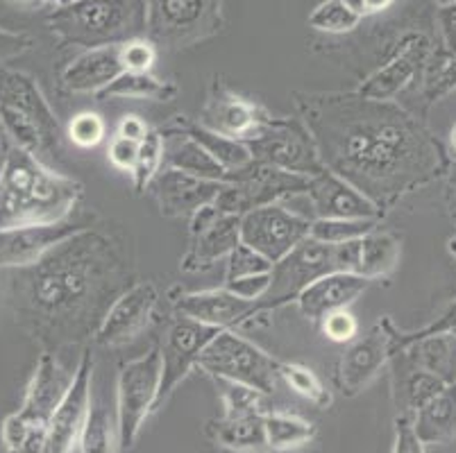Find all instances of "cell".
<instances>
[{"instance_id": "cell-12", "label": "cell", "mask_w": 456, "mask_h": 453, "mask_svg": "<svg viewBox=\"0 0 456 453\" xmlns=\"http://www.w3.org/2000/svg\"><path fill=\"white\" fill-rule=\"evenodd\" d=\"M89 230L70 220L45 224H26L0 231V268L26 270L39 263L45 255L60 247L64 240Z\"/></svg>"}, {"instance_id": "cell-5", "label": "cell", "mask_w": 456, "mask_h": 453, "mask_svg": "<svg viewBox=\"0 0 456 453\" xmlns=\"http://www.w3.org/2000/svg\"><path fill=\"white\" fill-rule=\"evenodd\" d=\"M309 186V177L286 170L271 168L259 161H250L243 168L225 173L223 189L214 199V206L225 215H243L252 209L277 205L280 199L302 195Z\"/></svg>"}, {"instance_id": "cell-26", "label": "cell", "mask_w": 456, "mask_h": 453, "mask_svg": "<svg viewBox=\"0 0 456 453\" xmlns=\"http://www.w3.org/2000/svg\"><path fill=\"white\" fill-rule=\"evenodd\" d=\"M159 134L161 143H164V168L182 170V173L200 177V180H225L227 170L196 139H191L189 134H184L177 127H168Z\"/></svg>"}, {"instance_id": "cell-28", "label": "cell", "mask_w": 456, "mask_h": 453, "mask_svg": "<svg viewBox=\"0 0 456 453\" xmlns=\"http://www.w3.org/2000/svg\"><path fill=\"white\" fill-rule=\"evenodd\" d=\"M211 438L216 444L234 453H273L266 442L264 410L236 417H221L211 424Z\"/></svg>"}, {"instance_id": "cell-14", "label": "cell", "mask_w": 456, "mask_h": 453, "mask_svg": "<svg viewBox=\"0 0 456 453\" xmlns=\"http://www.w3.org/2000/svg\"><path fill=\"white\" fill-rule=\"evenodd\" d=\"M393 359L391 322L381 320L363 338L352 340L338 365V381L343 392L354 397L363 392L379 376L384 365Z\"/></svg>"}, {"instance_id": "cell-58", "label": "cell", "mask_w": 456, "mask_h": 453, "mask_svg": "<svg viewBox=\"0 0 456 453\" xmlns=\"http://www.w3.org/2000/svg\"><path fill=\"white\" fill-rule=\"evenodd\" d=\"M454 385H456V381H454Z\"/></svg>"}, {"instance_id": "cell-25", "label": "cell", "mask_w": 456, "mask_h": 453, "mask_svg": "<svg viewBox=\"0 0 456 453\" xmlns=\"http://www.w3.org/2000/svg\"><path fill=\"white\" fill-rule=\"evenodd\" d=\"M239 224H241V215L221 214L207 230L191 236L189 252L182 259V270L200 272V270L214 268L218 261H225L232 249L241 243Z\"/></svg>"}, {"instance_id": "cell-32", "label": "cell", "mask_w": 456, "mask_h": 453, "mask_svg": "<svg viewBox=\"0 0 456 453\" xmlns=\"http://www.w3.org/2000/svg\"><path fill=\"white\" fill-rule=\"evenodd\" d=\"M264 429L273 453L300 449L316 438V426L309 419L291 413H264Z\"/></svg>"}, {"instance_id": "cell-45", "label": "cell", "mask_w": 456, "mask_h": 453, "mask_svg": "<svg viewBox=\"0 0 456 453\" xmlns=\"http://www.w3.org/2000/svg\"><path fill=\"white\" fill-rule=\"evenodd\" d=\"M318 324H321L325 338H330L331 343H352L359 334V320L350 309L331 311Z\"/></svg>"}, {"instance_id": "cell-54", "label": "cell", "mask_w": 456, "mask_h": 453, "mask_svg": "<svg viewBox=\"0 0 456 453\" xmlns=\"http://www.w3.org/2000/svg\"><path fill=\"white\" fill-rule=\"evenodd\" d=\"M395 0H363L366 5V14H375V12H384L393 5Z\"/></svg>"}, {"instance_id": "cell-3", "label": "cell", "mask_w": 456, "mask_h": 453, "mask_svg": "<svg viewBox=\"0 0 456 453\" xmlns=\"http://www.w3.org/2000/svg\"><path fill=\"white\" fill-rule=\"evenodd\" d=\"M359 240L331 245L306 236L280 263L273 265L271 290H268L266 297L261 299L264 311H275L289 302H296V297L306 286L325 277V274L356 272Z\"/></svg>"}, {"instance_id": "cell-11", "label": "cell", "mask_w": 456, "mask_h": 453, "mask_svg": "<svg viewBox=\"0 0 456 453\" xmlns=\"http://www.w3.org/2000/svg\"><path fill=\"white\" fill-rule=\"evenodd\" d=\"M91 390H94V354L86 349L73 372V381L64 399L48 424V451L45 453H73L91 409V394H94Z\"/></svg>"}, {"instance_id": "cell-16", "label": "cell", "mask_w": 456, "mask_h": 453, "mask_svg": "<svg viewBox=\"0 0 456 453\" xmlns=\"http://www.w3.org/2000/svg\"><path fill=\"white\" fill-rule=\"evenodd\" d=\"M177 315L196 320V322L209 324L214 329H236L252 320L255 315H264L261 302H246L236 297L234 293L223 286V288L196 290V293H184L175 299Z\"/></svg>"}, {"instance_id": "cell-41", "label": "cell", "mask_w": 456, "mask_h": 453, "mask_svg": "<svg viewBox=\"0 0 456 453\" xmlns=\"http://www.w3.org/2000/svg\"><path fill=\"white\" fill-rule=\"evenodd\" d=\"M218 390H221L223 399V417H236V415H248L261 410V397L264 394L256 392V390L248 388L243 384H236V381L227 379H214Z\"/></svg>"}, {"instance_id": "cell-8", "label": "cell", "mask_w": 456, "mask_h": 453, "mask_svg": "<svg viewBox=\"0 0 456 453\" xmlns=\"http://www.w3.org/2000/svg\"><path fill=\"white\" fill-rule=\"evenodd\" d=\"M132 19V0H73L57 7L48 23L73 44L107 45L126 35Z\"/></svg>"}, {"instance_id": "cell-30", "label": "cell", "mask_w": 456, "mask_h": 453, "mask_svg": "<svg viewBox=\"0 0 456 453\" xmlns=\"http://www.w3.org/2000/svg\"><path fill=\"white\" fill-rule=\"evenodd\" d=\"M173 127H177V130H182L184 134H189L191 139H196L198 143H200L202 148L227 170V173L236 168H243V166H248L252 161L250 150H248V145L243 143V141L223 136L218 134V132L207 130L200 123H189V120L184 118L177 120Z\"/></svg>"}, {"instance_id": "cell-36", "label": "cell", "mask_w": 456, "mask_h": 453, "mask_svg": "<svg viewBox=\"0 0 456 453\" xmlns=\"http://www.w3.org/2000/svg\"><path fill=\"white\" fill-rule=\"evenodd\" d=\"M277 374H280V379L284 381L293 392L305 397L309 404H314L316 409H330L331 392L325 388L321 376H318L311 368H306V365L302 363H284V360H280Z\"/></svg>"}, {"instance_id": "cell-20", "label": "cell", "mask_w": 456, "mask_h": 453, "mask_svg": "<svg viewBox=\"0 0 456 453\" xmlns=\"http://www.w3.org/2000/svg\"><path fill=\"white\" fill-rule=\"evenodd\" d=\"M70 381H73V372L61 368L55 354L44 352L39 356L35 374H32L30 385H28L26 399H23V404L16 413L26 422H30L32 426H48L53 413H55L66 390H69Z\"/></svg>"}, {"instance_id": "cell-35", "label": "cell", "mask_w": 456, "mask_h": 453, "mask_svg": "<svg viewBox=\"0 0 456 453\" xmlns=\"http://www.w3.org/2000/svg\"><path fill=\"white\" fill-rule=\"evenodd\" d=\"M379 227L377 218H316L311 220L309 236L322 243L343 245L363 239Z\"/></svg>"}, {"instance_id": "cell-23", "label": "cell", "mask_w": 456, "mask_h": 453, "mask_svg": "<svg viewBox=\"0 0 456 453\" xmlns=\"http://www.w3.org/2000/svg\"><path fill=\"white\" fill-rule=\"evenodd\" d=\"M211 12V0H143V19L152 36L184 41L196 35Z\"/></svg>"}, {"instance_id": "cell-6", "label": "cell", "mask_w": 456, "mask_h": 453, "mask_svg": "<svg viewBox=\"0 0 456 453\" xmlns=\"http://www.w3.org/2000/svg\"><path fill=\"white\" fill-rule=\"evenodd\" d=\"M161 381V352L159 344L151 347L146 354L130 360L118 372L116 381V424L121 451H130L139 440L146 419L155 413L157 392Z\"/></svg>"}, {"instance_id": "cell-39", "label": "cell", "mask_w": 456, "mask_h": 453, "mask_svg": "<svg viewBox=\"0 0 456 453\" xmlns=\"http://www.w3.org/2000/svg\"><path fill=\"white\" fill-rule=\"evenodd\" d=\"M447 252H450L456 261V239L447 240ZM443 334H456V299H454V304H452L441 318H436L431 324H427L425 329L420 331H413V334H400V331L393 329V324H391L393 356H395L397 352H404V349L411 343H416V340L429 338V336H443Z\"/></svg>"}, {"instance_id": "cell-31", "label": "cell", "mask_w": 456, "mask_h": 453, "mask_svg": "<svg viewBox=\"0 0 456 453\" xmlns=\"http://www.w3.org/2000/svg\"><path fill=\"white\" fill-rule=\"evenodd\" d=\"M80 453H118V424H116V409L111 413L105 401H94L91 394V409L86 415L85 429L77 440Z\"/></svg>"}, {"instance_id": "cell-48", "label": "cell", "mask_w": 456, "mask_h": 453, "mask_svg": "<svg viewBox=\"0 0 456 453\" xmlns=\"http://www.w3.org/2000/svg\"><path fill=\"white\" fill-rule=\"evenodd\" d=\"M391 453H427V444L413 431L411 415L400 413L395 419V440Z\"/></svg>"}, {"instance_id": "cell-13", "label": "cell", "mask_w": 456, "mask_h": 453, "mask_svg": "<svg viewBox=\"0 0 456 453\" xmlns=\"http://www.w3.org/2000/svg\"><path fill=\"white\" fill-rule=\"evenodd\" d=\"M157 302L159 295L151 281H139L127 288L111 302L107 313L102 315L101 327L95 331V343L101 347H118L134 340L151 324Z\"/></svg>"}, {"instance_id": "cell-38", "label": "cell", "mask_w": 456, "mask_h": 453, "mask_svg": "<svg viewBox=\"0 0 456 453\" xmlns=\"http://www.w3.org/2000/svg\"><path fill=\"white\" fill-rule=\"evenodd\" d=\"M161 168H164V143H161L159 132L151 130V134L139 143V157L130 173L136 193L151 189Z\"/></svg>"}, {"instance_id": "cell-59", "label": "cell", "mask_w": 456, "mask_h": 453, "mask_svg": "<svg viewBox=\"0 0 456 453\" xmlns=\"http://www.w3.org/2000/svg\"><path fill=\"white\" fill-rule=\"evenodd\" d=\"M0 66H3V64H0Z\"/></svg>"}, {"instance_id": "cell-29", "label": "cell", "mask_w": 456, "mask_h": 453, "mask_svg": "<svg viewBox=\"0 0 456 453\" xmlns=\"http://www.w3.org/2000/svg\"><path fill=\"white\" fill-rule=\"evenodd\" d=\"M400 263V240L388 231L372 230L359 240V256H356V274L368 281L387 277Z\"/></svg>"}, {"instance_id": "cell-52", "label": "cell", "mask_w": 456, "mask_h": 453, "mask_svg": "<svg viewBox=\"0 0 456 453\" xmlns=\"http://www.w3.org/2000/svg\"><path fill=\"white\" fill-rule=\"evenodd\" d=\"M438 30H441L443 45L450 55H456V3L438 7Z\"/></svg>"}, {"instance_id": "cell-42", "label": "cell", "mask_w": 456, "mask_h": 453, "mask_svg": "<svg viewBox=\"0 0 456 453\" xmlns=\"http://www.w3.org/2000/svg\"><path fill=\"white\" fill-rule=\"evenodd\" d=\"M261 272H273V263L266 256H261L259 252H255V249L243 243L236 245L225 259V281H234Z\"/></svg>"}, {"instance_id": "cell-9", "label": "cell", "mask_w": 456, "mask_h": 453, "mask_svg": "<svg viewBox=\"0 0 456 453\" xmlns=\"http://www.w3.org/2000/svg\"><path fill=\"white\" fill-rule=\"evenodd\" d=\"M309 227L311 220L306 215L296 214L277 202L243 214L239 236L243 245L275 265L309 236Z\"/></svg>"}, {"instance_id": "cell-55", "label": "cell", "mask_w": 456, "mask_h": 453, "mask_svg": "<svg viewBox=\"0 0 456 453\" xmlns=\"http://www.w3.org/2000/svg\"><path fill=\"white\" fill-rule=\"evenodd\" d=\"M450 141H452V148L456 150V125L452 127V134H450Z\"/></svg>"}, {"instance_id": "cell-17", "label": "cell", "mask_w": 456, "mask_h": 453, "mask_svg": "<svg viewBox=\"0 0 456 453\" xmlns=\"http://www.w3.org/2000/svg\"><path fill=\"white\" fill-rule=\"evenodd\" d=\"M305 195L316 218H377L381 220V209L370 198L338 177L331 170H322L316 177H309Z\"/></svg>"}, {"instance_id": "cell-33", "label": "cell", "mask_w": 456, "mask_h": 453, "mask_svg": "<svg viewBox=\"0 0 456 453\" xmlns=\"http://www.w3.org/2000/svg\"><path fill=\"white\" fill-rule=\"evenodd\" d=\"M177 89L171 82H161L152 73H130L123 70L114 82L105 86L101 93H95V98H134V100H157V102H166V100L175 98Z\"/></svg>"}, {"instance_id": "cell-57", "label": "cell", "mask_w": 456, "mask_h": 453, "mask_svg": "<svg viewBox=\"0 0 456 453\" xmlns=\"http://www.w3.org/2000/svg\"><path fill=\"white\" fill-rule=\"evenodd\" d=\"M19 3H35V0H19Z\"/></svg>"}, {"instance_id": "cell-37", "label": "cell", "mask_w": 456, "mask_h": 453, "mask_svg": "<svg viewBox=\"0 0 456 453\" xmlns=\"http://www.w3.org/2000/svg\"><path fill=\"white\" fill-rule=\"evenodd\" d=\"M447 385L452 384L443 381L436 374L427 372V369H411V374H409L400 385V401L402 409H404L402 413L413 415L418 409H422L427 401H431L436 394H441Z\"/></svg>"}, {"instance_id": "cell-44", "label": "cell", "mask_w": 456, "mask_h": 453, "mask_svg": "<svg viewBox=\"0 0 456 453\" xmlns=\"http://www.w3.org/2000/svg\"><path fill=\"white\" fill-rule=\"evenodd\" d=\"M157 61V48L151 39H127L121 44L123 70L130 73H152Z\"/></svg>"}, {"instance_id": "cell-15", "label": "cell", "mask_w": 456, "mask_h": 453, "mask_svg": "<svg viewBox=\"0 0 456 453\" xmlns=\"http://www.w3.org/2000/svg\"><path fill=\"white\" fill-rule=\"evenodd\" d=\"M429 39L420 32H409L402 36L395 55L377 69L363 85L354 91L366 100H393L418 75L429 57Z\"/></svg>"}, {"instance_id": "cell-49", "label": "cell", "mask_w": 456, "mask_h": 453, "mask_svg": "<svg viewBox=\"0 0 456 453\" xmlns=\"http://www.w3.org/2000/svg\"><path fill=\"white\" fill-rule=\"evenodd\" d=\"M136 157H139V143L130 139H123V136H114L107 148V159L114 168L123 170V173H132L136 164Z\"/></svg>"}, {"instance_id": "cell-40", "label": "cell", "mask_w": 456, "mask_h": 453, "mask_svg": "<svg viewBox=\"0 0 456 453\" xmlns=\"http://www.w3.org/2000/svg\"><path fill=\"white\" fill-rule=\"evenodd\" d=\"M359 23H362V16H356L354 12L347 10L343 5V0H325L309 16L311 28H316L321 32H331V35L354 30Z\"/></svg>"}, {"instance_id": "cell-18", "label": "cell", "mask_w": 456, "mask_h": 453, "mask_svg": "<svg viewBox=\"0 0 456 453\" xmlns=\"http://www.w3.org/2000/svg\"><path fill=\"white\" fill-rule=\"evenodd\" d=\"M221 189L223 182L200 180V177L173 168H161L151 184L161 214L168 218H182V215L191 218L202 206L214 205Z\"/></svg>"}, {"instance_id": "cell-46", "label": "cell", "mask_w": 456, "mask_h": 453, "mask_svg": "<svg viewBox=\"0 0 456 453\" xmlns=\"http://www.w3.org/2000/svg\"><path fill=\"white\" fill-rule=\"evenodd\" d=\"M456 91V55H450V60L443 61L434 73L429 75V80L425 85V98L429 102H438L445 95Z\"/></svg>"}, {"instance_id": "cell-43", "label": "cell", "mask_w": 456, "mask_h": 453, "mask_svg": "<svg viewBox=\"0 0 456 453\" xmlns=\"http://www.w3.org/2000/svg\"><path fill=\"white\" fill-rule=\"evenodd\" d=\"M107 134V125L101 114L95 111H82V114L73 116L66 127V136L70 143H76L77 148H95Z\"/></svg>"}, {"instance_id": "cell-27", "label": "cell", "mask_w": 456, "mask_h": 453, "mask_svg": "<svg viewBox=\"0 0 456 453\" xmlns=\"http://www.w3.org/2000/svg\"><path fill=\"white\" fill-rule=\"evenodd\" d=\"M413 431L422 444H447L456 440V385L427 401L411 415Z\"/></svg>"}, {"instance_id": "cell-2", "label": "cell", "mask_w": 456, "mask_h": 453, "mask_svg": "<svg viewBox=\"0 0 456 453\" xmlns=\"http://www.w3.org/2000/svg\"><path fill=\"white\" fill-rule=\"evenodd\" d=\"M80 195L82 184L12 145L0 170V231L69 220Z\"/></svg>"}, {"instance_id": "cell-34", "label": "cell", "mask_w": 456, "mask_h": 453, "mask_svg": "<svg viewBox=\"0 0 456 453\" xmlns=\"http://www.w3.org/2000/svg\"><path fill=\"white\" fill-rule=\"evenodd\" d=\"M404 352H416V360H420L427 372L436 374L447 384L456 381V334L429 336L411 343Z\"/></svg>"}, {"instance_id": "cell-19", "label": "cell", "mask_w": 456, "mask_h": 453, "mask_svg": "<svg viewBox=\"0 0 456 453\" xmlns=\"http://www.w3.org/2000/svg\"><path fill=\"white\" fill-rule=\"evenodd\" d=\"M0 102L16 107V109H20L35 120L37 127L44 134L45 143H48L51 155L61 148L64 132H61L60 120L53 114L51 105L45 102L39 85L32 80L30 75L0 66Z\"/></svg>"}, {"instance_id": "cell-22", "label": "cell", "mask_w": 456, "mask_h": 453, "mask_svg": "<svg viewBox=\"0 0 456 453\" xmlns=\"http://www.w3.org/2000/svg\"><path fill=\"white\" fill-rule=\"evenodd\" d=\"M266 118L268 114L259 105L227 89H218L207 100L200 114V125L230 139L248 141Z\"/></svg>"}, {"instance_id": "cell-56", "label": "cell", "mask_w": 456, "mask_h": 453, "mask_svg": "<svg viewBox=\"0 0 456 453\" xmlns=\"http://www.w3.org/2000/svg\"><path fill=\"white\" fill-rule=\"evenodd\" d=\"M436 3L438 7H441V5H450V3H456V0H436Z\"/></svg>"}, {"instance_id": "cell-53", "label": "cell", "mask_w": 456, "mask_h": 453, "mask_svg": "<svg viewBox=\"0 0 456 453\" xmlns=\"http://www.w3.org/2000/svg\"><path fill=\"white\" fill-rule=\"evenodd\" d=\"M151 134V127H148V123L141 116L136 114H126L121 118V123H118V130H116V136H123V139H130V141H136V143H141V141L146 139V136Z\"/></svg>"}, {"instance_id": "cell-10", "label": "cell", "mask_w": 456, "mask_h": 453, "mask_svg": "<svg viewBox=\"0 0 456 453\" xmlns=\"http://www.w3.org/2000/svg\"><path fill=\"white\" fill-rule=\"evenodd\" d=\"M218 334H221V329H214L209 324L177 315V320L171 324L168 334H166L164 344H159L161 381L159 392H157L155 413L164 409L166 401L177 390V385L189 376L191 369L198 368L202 352Z\"/></svg>"}, {"instance_id": "cell-47", "label": "cell", "mask_w": 456, "mask_h": 453, "mask_svg": "<svg viewBox=\"0 0 456 453\" xmlns=\"http://www.w3.org/2000/svg\"><path fill=\"white\" fill-rule=\"evenodd\" d=\"M273 284V272L250 274V277H241V279L225 281V288L234 293L236 297L246 299V302H261L266 297Z\"/></svg>"}, {"instance_id": "cell-7", "label": "cell", "mask_w": 456, "mask_h": 453, "mask_svg": "<svg viewBox=\"0 0 456 453\" xmlns=\"http://www.w3.org/2000/svg\"><path fill=\"white\" fill-rule=\"evenodd\" d=\"M250 150L252 161L266 164L286 173L316 177L325 170L318 150L306 127L291 118H273L268 116L259 130L243 141Z\"/></svg>"}, {"instance_id": "cell-50", "label": "cell", "mask_w": 456, "mask_h": 453, "mask_svg": "<svg viewBox=\"0 0 456 453\" xmlns=\"http://www.w3.org/2000/svg\"><path fill=\"white\" fill-rule=\"evenodd\" d=\"M32 424L26 422L19 413L7 415L3 426H0V438H3V444H5L7 453H19L23 442H26L28 433H30Z\"/></svg>"}, {"instance_id": "cell-4", "label": "cell", "mask_w": 456, "mask_h": 453, "mask_svg": "<svg viewBox=\"0 0 456 453\" xmlns=\"http://www.w3.org/2000/svg\"><path fill=\"white\" fill-rule=\"evenodd\" d=\"M198 368L214 379H227L243 384L261 394L275 392L280 360L266 354L234 329H223L202 352Z\"/></svg>"}, {"instance_id": "cell-1", "label": "cell", "mask_w": 456, "mask_h": 453, "mask_svg": "<svg viewBox=\"0 0 456 453\" xmlns=\"http://www.w3.org/2000/svg\"><path fill=\"white\" fill-rule=\"evenodd\" d=\"M297 107L322 166L379 209L438 177L447 164L441 143L393 100L325 93L306 95Z\"/></svg>"}, {"instance_id": "cell-24", "label": "cell", "mask_w": 456, "mask_h": 453, "mask_svg": "<svg viewBox=\"0 0 456 453\" xmlns=\"http://www.w3.org/2000/svg\"><path fill=\"white\" fill-rule=\"evenodd\" d=\"M123 73L121 44L95 45L70 61L61 73V82L73 93H101Z\"/></svg>"}, {"instance_id": "cell-21", "label": "cell", "mask_w": 456, "mask_h": 453, "mask_svg": "<svg viewBox=\"0 0 456 453\" xmlns=\"http://www.w3.org/2000/svg\"><path fill=\"white\" fill-rule=\"evenodd\" d=\"M370 281L356 272H331L306 286L296 297L297 309L311 322H321L327 313L350 309L368 290Z\"/></svg>"}, {"instance_id": "cell-51", "label": "cell", "mask_w": 456, "mask_h": 453, "mask_svg": "<svg viewBox=\"0 0 456 453\" xmlns=\"http://www.w3.org/2000/svg\"><path fill=\"white\" fill-rule=\"evenodd\" d=\"M32 36L26 32H12L0 28V61L14 60V57L23 55L26 50L32 48Z\"/></svg>"}]
</instances>
